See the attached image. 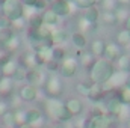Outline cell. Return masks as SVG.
<instances>
[{
	"label": "cell",
	"instance_id": "cell-1",
	"mask_svg": "<svg viewBox=\"0 0 130 128\" xmlns=\"http://www.w3.org/2000/svg\"><path fill=\"white\" fill-rule=\"evenodd\" d=\"M44 113L48 119L53 122L64 124L67 121H71V115L65 109V104L59 98H45L44 99Z\"/></svg>",
	"mask_w": 130,
	"mask_h": 128
},
{
	"label": "cell",
	"instance_id": "cell-2",
	"mask_svg": "<svg viewBox=\"0 0 130 128\" xmlns=\"http://www.w3.org/2000/svg\"><path fill=\"white\" fill-rule=\"evenodd\" d=\"M88 72H89L88 78L92 81V84H104L115 72V68H113L112 62H109L106 59H97Z\"/></svg>",
	"mask_w": 130,
	"mask_h": 128
},
{
	"label": "cell",
	"instance_id": "cell-3",
	"mask_svg": "<svg viewBox=\"0 0 130 128\" xmlns=\"http://www.w3.org/2000/svg\"><path fill=\"white\" fill-rule=\"evenodd\" d=\"M2 6V17L9 20L11 23L24 18L23 17V3L18 0H5L0 3Z\"/></svg>",
	"mask_w": 130,
	"mask_h": 128
},
{
	"label": "cell",
	"instance_id": "cell-4",
	"mask_svg": "<svg viewBox=\"0 0 130 128\" xmlns=\"http://www.w3.org/2000/svg\"><path fill=\"white\" fill-rule=\"evenodd\" d=\"M110 118L107 115H104L100 107H94L91 115L85 119V125L83 128H110Z\"/></svg>",
	"mask_w": 130,
	"mask_h": 128
},
{
	"label": "cell",
	"instance_id": "cell-5",
	"mask_svg": "<svg viewBox=\"0 0 130 128\" xmlns=\"http://www.w3.org/2000/svg\"><path fill=\"white\" fill-rule=\"evenodd\" d=\"M42 89H44V92L47 95L45 98H59V95L64 91V84H62L61 77L56 72L48 74V78H47V81H45Z\"/></svg>",
	"mask_w": 130,
	"mask_h": 128
},
{
	"label": "cell",
	"instance_id": "cell-6",
	"mask_svg": "<svg viewBox=\"0 0 130 128\" xmlns=\"http://www.w3.org/2000/svg\"><path fill=\"white\" fill-rule=\"evenodd\" d=\"M77 66H79V63H77V59H76V57H73V56H65V59L59 63V66H58L56 74H58L59 77H64V78H71V77L76 75Z\"/></svg>",
	"mask_w": 130,
	"mask_h": 128
},
{
	"label": "cell",
	"instance_id": "cell-7",
	"mask_svg": "<svg viewBox=\"0 0 130 128\" xmlns=\"http://www.w3.org/2000/svg\"><path fill=\"white\" fill-rule=\"evenodd\" d=\"M50 11H53L58 17H67L70 14H74L77 11V6L74 5V2H67V0H56L50 5L48 8Z\"/></svg>",
	"mask_w": 130,
	"mask_h": 128
},
{
	"label": "cell",
	"instance_id": "cell-8",
	"mask_svg": "<svg viewBox=\"0 0 130 128\" xmlns=\"http://www.w3.org/2000/svg\"><path fill=\"white\" fill-rule=\"evenodd\" d=\"M47 78H48V72H45V71L41 69V68L29 69V71H27V75H26L27 84H32L36 89H38V88H44Z\"/></svg>",
	"mask_w": 130,
	"mask_h": 128
},
{
	"label": "cell",
	"instance_id": "cell-9",
	"mask_svg": "<svg viewBox=\"0 0 130 128\" xmlns=\"http://www.w3.org/2000/svg\"><path fill=\"white\" fill-rule=\"evenodd\" d=\"M14 91H15V81L12 78L2 77L0 78V99L8 101L14 95Z\"/></svg>",
	"mask_w": 130,
	"mask_h": 128
},
{
	"label": "cell",
	"instance_id": "cell-10",
	"mask_svg": "<svg viewBox=\"0 0 130 128\" xmlns=\"http://www.w3.org/2000/svg\"><path fill=\"white\" fill-rule=\"evenodd\" d=\"M41 20H42V24H44V26H47V27H50L52 30L59 29L61 17H58V15H56L53 11H50L48 8H47L44 12H41Z\"/></svg>",
	"mask_w": 130,
	"mask_h": 128
},
{
	"label": "cell",
	"instance_id": "cell-11",
	"mask_svg": "<svg viewBox=\"0 0 130 128\" xmlns=\"http://www.w3.org/2000/svg\"><path fill=\"white\" fill-rule=\"evenodd\" d=\"M95 57H94V54L89 51V50H77V63H80L86 71H89L91 68H92V65L95 63Z\"/></svg>",
	"mask_w": 130,
	"mask_h": 128
},
{
	"label": "cell",
	"instance_id": "cell-12",
	"mask_svg": "<svg viewBox=\"0 0 130 128\" xmlns=\"http://www.w3.org/2000/svg\"><path fill=\"white\" fill-rule=\"evenodd\" d=\"M18 96L23 102H32L38 98V89L32 84H23L18 91Z\"/></svg>",
	"mask_w": 130,
	"mask_h": 128
},
{
	"label": "cell",
	"instance_id": "cell-13",
	"mask_svg": "<svg viewBox=\"0 0 130 128\" xmlns=\"http://www.w3.org/2000/svg\"><path fill=\"white\" fill-rule=\"evenodd\" d=\"M121 54H123V48L120 45H117L115 42H106V50H104V57L103 59L113 63Z\"/></svg>",
	"mask_w": 130,
	"mask_h": 128
},
{
	"label": "cell",
	"instance_id": "cell-14",
	"mask_svg": "<svg viewBox=\"0 0 130 128\" xmlns=\"http://www.w3.org/2000/svg\"><path fill=\"white\" fill-rule=\"evenodd\" d=\"M64 104H65V109L68 110V113L71 115V118L79 116L83 112V104H82V101L79 98H68Z\"/></svg>",
	"mask_w": 130,
	"mask_h": 128
},
{
	"label": "cell",
	"instance_id": "cell-15",
	"mask_svg": "<svg viewBox=\"0 0 130 128\" xmlns=\"http://www.w3.org/2000/svg\"><path fill=\"white\" fill-rule=\"evenodd\" d=\"M18 63L23 65L26 69H35V68H39L38 62H36V56H35V51L29 50V51H24L21 56H20V60Z\"/></svg>",
	"mask_w": 130,
	"mask_h": 128
},
{
	"label": "cell",
	"instance_id": "cell-16",
	"mask_svg": "<svg viewBox=\"0 0 130 128\" xmlns=\"http://www.w3.org/2000/svg\"><path fill=\"white\" fill-rule=\"evenodd\" d=\"M18 60L15 59H8L5 63L0 65V72H2V77H8V78H12L14 74L17 72V68H18Z\"/></svg>",
	"mask_w": 130,
	"mask_h": 128
},
{
	"label": "cell",
	"instance_id": "cell-17",
	"mask_svg": "<svg viewBox=\"0 0 130 128\" xmlns=\"http://www.w3.org/2000/svg\"><path fill=\"white\" fill-rule=\"evenodd\" d=\"M88 99L89 101H92V102H100V101H103L104 98H106V94H104V91H103V86L101 84H92L91 88H89V91H88Z\"/></svg>",
	"mask_w": 130,
	"mask_h": 128
},
{
	"label": "cell",
	"instance_id": "cell-18",
	"mask_svg": "<svg viewBox=\"0 0 130 128\" xmlns=\"http://www.w3.org/2000/svg\"><path fill=\"white\" fill-rule=\"evenodd\" d=\"M113 68H115V71H121V72L130 74V54L129 53H123L113 62Z\"/></svg>",
	"mask_w": 130,
	"mask_h": 128
},
{
	"label": "cell",
	"instance_id": "cell-19",
	"mask_svg": "<svg viewBox=\"0 0 130 128\" xmlns=\"http://www.w3.org/2000/svg\"><path fill=\"white\" fill-rule=\"evenodd\" d=\"M104 50H106V41H103V39H94L89 45V51L94 54L95 59L104 57Z\"/></svg>",
	"mask_w": 130,
	"mask_h": 128
},
{
	"label": "cell",
	"instance_id": "cell-20",
	"mask_svg": "<svg viewBox=\"0 0 130 128\" xmlns=\"http://www.w3.org/2000/svg\"><path fill=\"white\" fill-rule=\"evenodd\" d=\"M20 47H21V38L18 36V33H14V35H12V36H11V38H9V39H8V41H6L0 48L6 50V51L11 54V53L17 51Z\"/></svg>",
	"mask_w": 130,
	"mask_h": 128
},
{
	"label": "cell",
	"instance_id": "cell-21",
	"mask_svg": "<svg viewBox=\"0 0 130 128\" xmlns=\"http://www.w3.org/2000/svg\"><path fill=\"white\" fill-rule=\"evenodd\" d=\"M67 39H68V35H67L65 30H62V29L52 30V35H50V44H52V47H61Z\"/></svg>",
	"mask_w": 130,
	"mask_h": 128
},
{
	"label": "cell",
	"instance_id": "cell-22",
	"mask_svg": "<svg viewBox=\"0 0 130 128\" xmlns=\"http://www.w3.org/2000/svg\"><path fill=\"white\" fill-rule=\"evenodd\" d=\"M97 26H98V24H92V23L86 21L83 17H80V18L77 20V27H79V30H77V32L83 33L85 36H88V35H92V33L97 30Z\"/></svg>",
	"mask_w": 130,
	"mask_h": 128
},
{
	"label": "cell",
	"instance_id": "cell-23",
	"mask_svg": "<svg viewBox=\"0 0 130 128\" xmlns=\"http://www.w3.org/2000/svg\"><path fill=\"white\" fill-rule=\"evenodd\" d=\"M71 44H73L77 50H85L88 41H86V36H85L83 33L74 32L73 35H71Z\"/></svg>",
	"mask_w": 130,
	"mask_h": 128
},
{
	"label": "cell",
	"instance_id": "cell-24",
	"mask_svg": "<svg viewBox=\"0 0 130 128\" xmlns=\"http://www.w3.org/2000/svg\"><path fill=\"white\" fill-rule=\"evenodd\" d=\"M115 44L120 45L121 48L123 47H129L130 45V33L126 30V29H121L117 32V36H115Z\"/></svg>",
	"mask_w": 130,
	"mask_h": 128
},
{
	"label": "cell",
	"instance_id": "cell-25",
	"mask_svg": "<svg viewBox=\"0 0 130 128\" xmlns=\"http://www.w3.org/2000/svg\"><path fill=\"white\" fill-rule=\"evenodd\" d=\"M86 21L92 23V24H98V20H100V11L97 9V6L94 8H89L86 11H83V15H82Z\"/></svg>",
	"mask_w": 130,
	"mask_h": 128
},
{
	"label": "cell",
	"instance_id": "cell-26",
	"mask_svg": "<svg viewBox=\"0 0 130 128\" xmlns=\"http://www.w3.org/2000/svg\"><path fill=\"white\" fill-rule=\"evenodd\" d=\"M41 119H42V113H41L39 109H35L33 107V109H27L26 110V122L27 124L33 125V124H36Z\"/></svg>",
	"mask_w": 130,
	"mask_h": 128
},
{
	"label": "cell",
	"instance_id": "cell-27",
	"mask_svg": "<svg viewBox=\"0 0 130 128\" xmlns=\"http://www.w3.org/2000/svg\"><path fill=\"white\" fill-rule=\"evenodd\" d=\"M98 23H101L103 26H109V27L118 24L113 12H101V11H100V20H98Z\"/></svg>",
	"mask_w": 130,
	"mask_h": 128
},
{
	"label": "cell",
	"instance_id": "cell-28",
	"mask_svg": "<svg viewBox=\"0 0 130 128\" xmlns=\"http://www.w3.org/2000/svg\"><path fill=\"white\" fill-rule=\"evenodd\" d=\"M113 14H115L117 23H118V24H124V23L127 21L129 15H130V9L127 6H124V5H120V8H118Z\"/></svg>",
	"mask_w": 130,
	"mask_h": 128
},
{
	"label": "cell",
	"instance_id": "cell-29",
	"mask_svg": "<svg viewBox=\"0 0 130 128\" xmlns=\"http://www.w3.org/2000/svg\"><path fill=\"white\" fill-rule=\"evenodd\" d=\"M112 95L117 96L121 104L130 105V88H121V89H118L117 92H113Z\"/></svg>",
	"mask_w": 130,
	"mask_h": 128
},
{
	"label": "cell",
	"instance_id": "cell-30",
	"mask_svg": "<svg viewBox=\"0 0 130 128\" xmlns=\"http://www.w3.org/2000/svg\"><path fill=\"white\" fill-rule=\"evenodd\" d=\"M115 121L117 122H126V124H130V105H126L123 104L118 115L115 116Z\"/></svg>",
	"mask_w": 130,
	"mask_h": 128
},
{
	"label": "cell",
	"instance_id": "cell-31",
	"mask_svg": "<svg viewBox=\"0 0 130 128\" xmlns=\"http://www.w3.org/2000/svg\"><path fill=\"white\" fill-rule=\"evenodd\" d=\"M67 53L62 47H52V62H56V63H61L65 59Z\"/></svg>",
	"mask_w": 130,
	"mask_h": 128
},
{
	"label": "cell",
	"instance_id": "cell-32",
	"mask_svg": "<svg viewBox=\"0 0 130 128\" xmlns=\"http://www.w3.org/2000/svg\"><path fill=\"white\" fill-rule=\"evenodd\" d=\"M120 8L117 0H103L101 2V12H115Z\"/></svg>",
	"mask_w": 130,
	"mask_h": 128
},
{
	"label": "cell",
	"instance_id": "cell-33",
	"mask_svg": "<svg viewBox=\"0 0 130 128\" xmlns=\"http://www.w3.org/2000/svg\"><path fill=\"white\" fill-rule=\"evenodd\" d=\"M92 86V81L88 78V80H85V81H80V83H77L76 84V92L79 94V95L82 96H86L88 95V91H89V88Z\"/></svg>",
	"mask_w": 130,
	"mask_h": 128
},
{
	"label": "cell",
	"instance_id": "cell-34",
	"mask_svg": "<svg viewBox=\"0 0 130 128\" xmlns=\"http://www.w3.org/2000/svg\"><path fill=\"white\" fill-rule=\"evenodd\" d=\"M2 122H3L5 127H8V128H17V125H15V118H14V110H9L8 113H5L2 116Z\"/></svg>",
	"mask_w": 130,
	"mask_h": 128
},
{
	"label": "cell",
	"instance_id": "cell-35",
	"mask_svg": "<svg viewBox=\"0 0 130 128\" xmlns=\"http://www.w3.org/2000/svg\"><path fill=\"white\" fill-rule=\"evenodd\" d=\"M74 5L77 6V9H83V11H86V9L95 6V5H97V0H76Z\"/></svg>",
	"mask_w": 130,
	"mask_h": 128
},
{
	"label": "cell",
	"instance_id": "cell-36",
	"mask_svg": "<svg viewBox=\"0 0 130 128\" xmlns=\"http://www.w3.org/2000/svg\"><path fill=\"white\" fill-rule=\"evenodd\" d=\"M27 71H29V69H26L23 65H18L17 72L14 74L12 80H14V81H24V80H26V75H27Z\"/></svg>",
	"mask_w": 130,
	"mask_h": 128
},
{
	"label": "cell",
	"instance_id": "cell-37",
	"mask_svg": "<svg viewBox=\"0 0 130 128\" xmlns=\"http://www.w3.org/2000/svg\"><path fill=\"white\" fill-rule=\"evenodd\" d=\"M14 118H15V125H23V124H27L26 122V110L23 109H18V110H14Z\"/></svg>",
	"mask_w": 130,
	"mask_h": 128
},
{
	"label": "cell",
	"instance_id": "cell-38",
	"mask_svg": "<svg viewBox=\"0 0 130 128\" xmlns=\"http://www.w3.org/2000/svg\"><path fill=\"white\" fill-rule=\"evenodd\" d=\"M26 26H27V23H26V20H24V18H20V20H17V21L11 23V27H12V30H14L15 33L18 32V30H23Z\"/></svg>",
	"mask_w": 130,
	"mask_h": 128
},
{
	"label": "cell",
	"instance_id": "cell-39",
	"mask_svg": "<svg viewBox=\"0 0 130 128\" xmlns=\"http://www.w3.org/2000/svg\"><path fill=\"white\" fill-rule=\"evenodd\" d=\"M14 33H15V32H14L12 29L0 30V47H2V45H3V44H5V42H6V41L11 38V36H12V35H14Z\"/></svg>",
	"mask_w": 130,
	"mask_h": 128
},
{
	"label": "cell",
	"instance_id": "cell-40",
	"mask_svg": "<svg viewBox=\"0 0 130 128\" xmlns=\"http://www.w3.org/2000/svg\"><path fill=\"white\" fill-rule=\"evenodd\" d=\"M11 109H9V104H8V101H5V99H0V118L5 115V113H8Z\"/></svg>",
	"mask_w": 130,
	"mask_h": 128
},
{
	"label": "cell",
	"instance_id": "cell-41",
	"mask_svg": "<svg viewBox=\"0 0 130 128\" xmlns=\"http://www.w3.org/2000/svg\"><path fill=\"white\" fill-rule=\"evenodd\" d=\"M6 29H12L11 27V21L0 15V30H6Z\"/></svg>",
	"mask_w": 130,
	"mask_h": 128
},
{
	"label": "cell",
	"instance_id": "cell-42",
	"mask_svg": "<svg viewBox=\"0 0 130 128\" xmlns=\"http://www.w3.org/2000/svg\"><path fill=\"white\" fill-rule=\"evenodd\" d=\"M124 29H126V30L130 33V15H129V18H127V21L124 23Z\"/></svg>",
	"mask_w": 130,
	"mask_h": 128
},
{
	"label": "cell",
	"instance_id": "cell-43",
	"mask_svg": "<svg viewBox=\"0 0 130 128\" xmlns=\"http://www.w3.org/2000/svg\"><path fill=\"white\" fill-rule=\"evenodd\" d=\"M17 128H32V125L30 124H23V125H18Z\"/></svg>",
	"mask_w": 130,
	"mask_h": 128
},
{
	"label": "cell",
	"instance_id": "cell-44",
	"mask_svg": "<svg viewBox=\"0 0 130 128\" xmlns=\"http://www.w3.org/2000/svg\"><path fill=\"white\" fill-rule=\"evenodd\" d=\"M0 78H2V72H0Z\"/></svg>",
	"mask_w": 130,
	"mask_h": 128
},
{
	"label": "cell",
	"instance_id": "cell-45",
	"mask_svg": "<svg viewBox=\"0 0 130 128\" xmlns=\"http://www.w3.org/2000/svg\"><path fill=\"white\" fill-rule=\"evenodd\" d=\"M129 50H130V45H129ZM129 54H130V53H129Z\"/></svg>",
	"mask_w": 130,
	"mask_h": 128
},
{
	"label": "cell",
	"instance_id": "cell-46",
	"mask_svg": "<svg viewBox=\"0 0 130 128\" xmlns=\"http://www.w3.org/2000/svg\"><path fill=\"white\" fill-rule=\"evenodd\" d=\"M129 128H130V124H129Z\"/></svg>",
	"mask_w": 130,
	"mask_h": 128
},
{
	"label": "cell",
	"instance_id": "cell-47",
	"mask_svg": "<svg viewBox=\"0 0 130 128\" xmlns=\"http://www.w3.org/2000/svg\"><path fill=\"white\" fill-rule=\"evenodd\" d=\"M59 128H61V127H59Z\"/></svg>",
	"mask_w": 130,
	"mask_h": 128
}]
</instances>
